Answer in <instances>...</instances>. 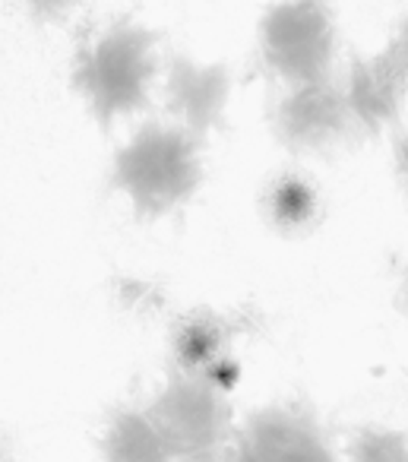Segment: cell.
<instances>
[{"label": "cell", "mask_w": 408, "mask_h": 462, "mask_svg": "<svg viewBox=\"0 0 408 462\" xmlns=\"http://www.w3.org/2000/svg\"><path fill=\"white\" fill-rule=\"evenodd\" d=\"M162 98L168 117L206 143L209 134H222L228 127L225 111L231 98V70L222 60L199 64L187 54H172L165 64Z\"/></svg>", "instance_id": "cell-7"}, {"label": "cell", "mask_w": 408, "mask_h": 462, "mask_svg": "<svg viewBox=\"0 0 408 462\" xmlns=\"http://www.w3.org/2000/svg\"><path fill=\"white\" fill-rule=\"evenodd\" d=\"M102 462H178L143 405H115L98 434Z\"/></svg>", "instance_id": "cell-11"}, {"label": "cell", "mask_w": 408, "mask_h": 462, "mask_svg": "<svg viewBox=\"0 0 408 462\" xmlns=\"http://www.w3.org/2000/svg\"><path fill=\"white\" fill-rule=\"evenodd\" d=\"M348 462H408V434L386 424L355 428L345 447Z\"/></svg>", "instance_id": "cell-12"}, {"label": "cell", "mask_w": 408, "mask_h": 462, "mask_svg": "<svg viewBox=\"0 0 408 462\" xmlns=\"http://www.w3.org/2000/svg\"><path fill=\"white\" fill-rule=\"evenodd\" d=\"M199 377H203L206 383L216 386L218 393L231 396V393H235V386L241 383V365H237L235 355H222V358L212 361L206 371H199Z\"/></svg>", "instance_id": "cell-15"}, {"label": "cell", "mask_w": 408, "mask_h": 462, "mask_svg": "<svg viewBox=\"0 0 408 462\" xmlns=\"http://www.w3.org/2000/svg\"><path fill=\"white\" fill-rule=\"evenodd\" d=\"M399 308L408 314V270H405V279H402V291H399Z\"/></svg>", "instance_id": "cell-18"}, {"label": "cell", "mask_w": 408, "mask_h": 462, "mask_svg": "<svg viewBox=\"0 0 408 462\" xmlns=\"http://www.w3.org/2000/svg\"><path fill=\"white\" fill-rule=\"evenodd\" d=\"M263 218L282 238H301L311 235L323 218V199L307 174L301 171H279L269 178L260 193Z\"/></svg>", "instance_id": "cell-10"}, {"label": "cell", "mask_w": 408, "mask_h": 462, "mask_svg": "<svg viewBox=\"0 0 408 462\" xmlns=\"http://www.w3.org/2000/svg\"><path fill=\"white\" fill-rule=\"evenodd\" d=\"M386 48L393 51V58L399 60V67L405 70V77H408V14L402 16L399 29H395V35L386 42Z\"/></svg>", "instance_id": "cell-17"}, {"label": "cell", "mask_w": 408, "mask_h": 462, "mask_svg": "<svg viewBox=\"0 0 408 462\" xmlns=\"http://www.w3.org/2000/svg\"><path fill=\"white\" fill-rule=\"evenodd\" d=\"M23 7L35 26H60L77 10V0H23Z\"/></svg>", "instance_id": "cell-14"}, {"label": "cell", "mask_w": 408, "mask_h": 462, "mask_svg": "<svg viewBox=\"0 0 408 462\" xmlns=\"http://www.w3.org/2000/svg\"><path fill=\"white\" fill-rule=\"evenodd\" d=\"M159 32L134 16H117L96 35L79 42L70 67V86L92 121L108 134L121 117L149 108L159 83Z\"/></svg>", "instance_id": "cell-1"}, {"label": "cell", "mask_w": 408, "mask_h": 462, "mask_svg": "<svg viewBox=\"0 0 408 462\" xmlns=\"http://www.w3.org/2000/svg\"><path fill=\"white\" fill-rule=\"evenodd\" d=\"M225 462H338L313 409L273 402L237 424Z\"/></svg>", "instance_id": "cell-6"}, {"label": "cell", "mask_w": 408, "mask_h": 462, "mask_svg": "<svg viewBox=\"0 0 408 462\" xmlns=\"http://www.w3.org/2000/svg\"><path fill=\"white\" fill-rule=\"evenodd\" d=\"M203 184V143L174 121L134 130L111 159L108 187L124 193L136 218L159 222L197 197Z\"/></svg>", "instance_id": "cell-2"}, {"label": "cell", "mask_w": 408, "mask_h": 462, "mask_svg": "<svg viewBox=\"0 0 408 462\" xmlns=\"http://www.w3.org/2000/svg\"><path fill=\"white\" fill-rule=\"evenodd\" d=\"M338 29L329 0H279L260 20V67L282 86L336 73Z\"/></svg>", "instance_id": "cell-4"}, {"label": "cell", "mask_w": 408, "mask_h": 462, "mask_svg": "<svg viewBox=\"0 0 408 462\" xmlns=\"http://www.w3.org/2000/svg\"><path fill=\"white\" fill-rule=\"evenodd\" d=\"M143 411L178 462H225L228 456L237 428L235 409L199 374L172 367Z\"/></svg>", "instance_id": "cell-3"}, {"label": "cell", "mask_w": 408, "mask_h": 462, "mask_svg": "<svg viewBox=\"0 0 408 462\" xmlns=\"http://www.w3.org/2000/svg\"><path fill=\"white\" fill-rule=\"evenodd\" d=\"M260 327L254 310H222L190 308L172 323V367L187 374H199L222 355H231L237 336H247Z\"/></svg>", "instance_id": "cell-9"}, {"label": "cell", "mask_w": 408, "mask_h": 462, "mask_svg": "<svg viewBox=\"0 0 408 462\" xmlns=\"http://www.w3.org/2000/svg\"><path fill=\"white\" fill-rule=\"evenodd\" d=\"M115 295L117 304L136 317H155L168 308L165 289L159 282H149V279H136V276L115 279Z\"/></svg>", "instance_id": "cell-13"}, {"label": "cell", "mask_w": 408, "mask_h": 462, "mask_svg": "<svg viewBox=\"0 0 408 462\" xmlns=\"http://www.w3.org/2000/svg\"><path fill=\"white\" fill-rule=\"evenodd\" d=\"M342 86L361 140L399 130L408 98V77L389 48H380L370 58L351 60L342 77Z\"/></svg>", "instance_id": "cell-8"}, {"label": "cell", "mask_w": 408, "mask_h": 462, "mask_svg": "<svg viewBox=\"0 0 408 462\" xmlns=\"http://www.w3.org/2000/svg\"><path fill=\"white\" fill-rule=\"evenodd\" d=\"M0 462H16V459L10 453H4V449H0Z\"/></svg>", "instance_id": "cell-19"}, {"label": "cell", "mask_w": 408, "mask_h": 462, "mask_svg": "<svg viewBox=\"0 0 408 462\" xmlns=\"http://www.w3.org/2000/svg\"><path fill=\"white\" fill-rule=\"evenodd\" d=\"M393 159H395V174H399L402 187L408 190V127L395 130L393 140Z\"/></svg>", "instance_id": "cell-16"}, {"label": "cell", "mask_w": 408, "mask_h": 462, "mask_svg": "<svg viewBox=\"0 0 408 462\" xmlns=\"http://www.w3.org/2000/svg\"><path fill=\"white\" fill-rule=\"evenodd\" d=\"M273 136L292 155H332L348 143L361 140L355 117L345 102L338 73L301 86H285L269 115Z\"/></svg>", "instance_id": "cell-5"}]
</instances>
